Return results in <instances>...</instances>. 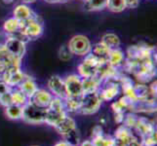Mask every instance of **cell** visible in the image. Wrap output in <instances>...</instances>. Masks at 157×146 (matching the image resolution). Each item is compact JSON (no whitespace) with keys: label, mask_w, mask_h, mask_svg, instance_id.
<instances>
[{"label":"cell","mask_w":157,"mask_h":146,"mask_svg":"<svg viewBox=\"0 0 157 146\" xmlns=\"http://www.w3.org/2000/svg\"><path fill=\"white\" fill-rule=\"evenodd\" d=\"M66 116H67V113L66 109H64L63 99L53 96L50 105L46 109L44 124H47V125L54 128Z\"/></svg>","instance_id":"cell-1"},{"label":"cell","mask_w":157,"mask_h":146,"mask_svg":"<svg viewBox=\"0 0 157 146\" xmlns=\"http://www.w3.org/2000/svg\"><path fill=\"white\" fill-rule=\"evenodd\" d=\"M102 100L99 95L98 92L84 93L81 95L80 107L77 113L82 115H94L100 110Z\"/></svg>","instance_id":"cell-2"},{"label":"cell","mask_w":157,"mask_h":146,"mask_svg":"<svg viewBox=\"0 0 157 146\" xmlns=\"http://www.w3.org/2000/svg\"><path fill=\"white\" fill-rule=\"evenodd\" d=\"M67 47L73 56L85 57L91 53L92 44L87 36L82 34H77L71 37Z\"/></svg>","instance_id":"cell-3"},{"label":"cell","mask_w":157,"mask_h":146,"mask_svg":"<svg viewBox=\"0 0 157 146\" xmlns=\"http://www.w3.org/2000/svg\"><path fill=\"white\" fill-rule=\"evenodd\" d=\"M126 55L128 59H132V61L136 62H142L149 58H156L154 47H149L147 45L142 44L129 46L126 51Z\"/></svg>","instance_id":"cell-4"},{"label":"cell","mask_w":157,"mask_h":146,"mask_svg":"<svg viewBox=\"0 0 157 146\" xmlns=\"http://www.w3.org/2000/svg\"><path fill=\"white\" fill-rule=\"evenodd\" d=\"M46 115V109L39 108L29 101L24 106L23 118L21 120L30 125H38V124H44Z\"/></svg>","instance_id":"cell-5"},{"label":"cell","mask_w":157,"mask_h":146,"mask_svg":"<svg viewBox=\"0 0 157 146\" xmlns=\"http://www.w3.org/2000/svg\"><path fill=\"white\" fill-rule=\"evenodd\" d=\"M101 64H102V62L90 53L87 56H85V58L78 66V75L81 78L95 76L98 72V69L101 66Z\"/></svg>","instance_id":"cell-6"},{"label":"cell","mask_w":157,"mask_h":146,"mask_svg":"<svg viewBox=\"0 0 157 146\" xmlns=\"http://www.w3.org/2000/svg\"><path fill=\"white\" fill-rule=\"evenodd\" d=\"M99 95L102 101H111L120 93L119 79H106L102 81L98 91Z\"/></svg>","instance_id":"cell-7"},{"label":"cell","mask_w":157,"mask_h":146,"mask_svg":"<svg viewBox=\"0 0 157 146\" xmlns=\"http://www.w3.org/2000/svg\"><path fill=\"white\" fill-rule=\"evenodd\" d=\"M21 30L30 41L39 38L44 32V26L39 17H37L26 21H21Z\"/></svg>","instance_id":"cell-8"},{"label":"cell","mask_w":157,"mask_h":146,"mask_svg":"<svg viewBox=\"0 0 157 146\" xmlns=\"http://www.w3.org/2000/svg\"><path fill=\"white\" fill-rule=\"evenodd\" d=\"M67 96H81L83 95L82 78L78 74H70L64 79Z\"/></svg>","instance_id":"cell-9"},{"label":"cell","mask_w":157,"mask_h":146,"mask_svg":"<svg viewBox=\"0 0 157 146\" xmlns=\"http://www.w3.org/2000/svg\"><path fill=\"white\" fill-rule=\"evenodd\" d=\"M47 87L53 96L62 99H64L67 96L64 80L59 77V75H53L49 78L47 82Z\"/></svg>","instance_id":"cell-10"},{"label":"cell","mask_w":157,"mask_h":146,"mask_svg":"<svg viewBox=\"0 0 157 146\" xmlns=\"http://www.w3.org/2000/svg\"><path fill=\"white\" fill-rule=\"evenodd\" d=\"M25 45L26 44L24 43L23 41L13 38V37H10V36H7V39L4 43V46L6 47L8 52L16 59H18V61H21V62L26 52Z\"/></svg>","instance_id":"cell-11"},{"label":"cell","mask_w":157,"mask_h":146,"mask_svg":"<svg viewBox=\"0 0 157 146\" xmlns=\"http://www.w3.org/2000/svg\"><path fill=\"white\" fill-rule=\"evenodd\" d=\"M25 76L26 75L23 72L21 67H17V66L9 67L4 74L3 83L6 84L8 87L14 89L16 87H18L21 83V81L25 78Z\"/></svg>","instance_id":"cell-12"},{"label":"cell","mask_w":157,"mask_h":146,"mask_svg":"<svg viewBox=\"0 0 157 146\" xmlns=\"http://www.w3.org/2000/svg\"><path fill=\"white\" fill-rule=\"evenodd\" d=\"M53 99V95L49 91H46L44 89H37V91L32 95L29 101L31 104H33L39 108L47 109L48 106L50 105V102Z\"/></svg>","instance_id":"cell-13"},{"label":"cell","mask_w":157,"mask_h":146,"mask_svg":"<svg viewBox=\"0 0 157 146\" xmlns=\"http://www.w3.org/2000/svg\"><path fill=\"white\" fill-rule=\"evenodd\" d=\"M134 129L140 134V137H147L149 134L156 132L154 122L147 117H140V116L138 117V121Z\"/></svg>","instance_id":"cell-14"},{"label":"cell","mask_w":157,"mask_h":146,"mask_svg":"<svg viewBox=\"0 0 157 146\" xmlns=\"http://www.w3.org/2000/svg\"><path fill=\"white\" fill-rule=\"evenodd\" d=\"M13 17L20 21H26L31 19L37 18V16L26 4H19L13 11Z\"/></svg>","instance_id":"cell-15"},{"label":"cell","mask_w":157,"mask_h":146,"mask_svg":"<svg viewBox=\"0 0 157 146\" xmlns=\"http://www.w3.org/2000/svg\"><path fill=\"white\" fill-rule=\"evenodd\" d=\"M21 62L16 59L11 54L8 52L4 44H0V66H3L5 67H13L17 66L21 67Z\"/></svg>","instance_id":"cell-16"},{"label":"cell","mask_w":157,"mask_h":146,"mask_svg":"<svg viewBox=\"0 0 157 146\" xmlns=\"http://www.w3.org/2000/svg\"><path fill=\"white\" fill-rule=\"evenodd\" d=\"M76 128H77L76 127V122H75V120L73 118L69 117L68 115L64 117L56 127H54V129H56V132L59 134H61L62 137L66 136L67 133H70Z\"/></svg>","instance_id":"cell-17"},{"label":"cell","mask_w":157,"mask_h":146,"mask_svg":"<svg viewBox=\"0 0 157 146\" xmlns=\"http://www.w3.org/2000/svg\"><path fill=\"white\" fill-rule=\"evenodd\" d=\"M20 91H21L23 93L29 97L33 95L35 92L37 91V89H38V86H37L36 82L34 81L33 78H31L29 76H28L26 75L25 78L21 81V83L17 87Z\"/></svg>","instance_id":"cell-18"},{"label":"cell","mask_w":157,"mask_h":146,"mask_svg":"<svg viewBox=\"0 0 157 146\" xmlns=\"http://www.w3.org/2000/svg\"><path fill=\"white\" fill-rule=\"evenodd\" d=\"M125 55L122 50H120L119 48L117 49H113V50L109 51L107 57V62L110 64L111 66L116 67V68H120L122 66V64L125 62Z\"/></svg>","instance_id":"cell-19"},{"label":"cell","mask_w":157,"mask_h":146,"mask_svg":"<svg viewBox=\"0 0 157 146\" xmlns=\"http://www.w3.org/2000/svg\"><path fill=\"white\" fill-rule=\"evenodd\" d=\"M102 81L95 75L92 77L82 78V87L84 93H92V92H98ZM83 93V94H84Z\"/></svg>","instance_id":"cell-20"},{"label":"cell","mask_w":157,"mask_h":146,"mask_svg":"<svg viewBox=\"0 0 157 146\" xmlns=\"http://www.w3.org/2000/svg\"><path fill=\"white\" fill-rule=\"evenodd\" d=\"M109 51H110L109 49L105 47L101 42H99V43H96L94 46H92L91 54L104 63L107 62V57H108V54H109Z\"/></svg>","instance_id":"cell-21"},{"label":"cell","mask_w":157,"mask_h":146,"mask_svg":"<svg viewBox=\"0 0 157 146\" xmlns=\"http://www.w3.org/2000/svg\"><path fill=\"white\" fill-rule=\"evenodd\" d=\"M81 96H67L63 99L64 109L67 113H77L80 107Z\"/></svg>","instance_id":"cell-22"},{"label":"cell","mask_w":157,"mask_h":146,"mask_svg":"<svg viewBox=\"0 0 157 146\" xmlns=\"http://www.w3.org/2000/svg\"><path fill=\"white\" fill-rule=\"evenodd\" d=\"M4 109H5V115L10 120L17 121V120H21V118H23L24 106L12 104L6 108H4Z\"/></svg>","instance_id":"cell-23"},{"label":"cell","mask_w":157,"mask_h":146,"mask_svg":"<svg viewBox=\"0 0 157 146\" xmlns=\"http://www.w3.org/2000/svg\"><path fill=\"white\" fill-rule=\"evenodd\" d=\"M101 42L104 44L105 47H107L109 50H113V49H117L120 46V38L114 33H105L102 35Z\"/></svg>","instance_id":"cell-24"},{"label":"cell","mask_w":157,"mask_h":146,"mask_svg":"<svg viewBox=\"0 0 157 146\" xmlns=\"http://www.w3.org/2000/svg\"><path fill=\"white\" fill-rule=\"evenodd\" d=\"M113 137H114L115 140H121V141H124V140H129V139L135 137V134L133 133L131 129L127 128L124 125H119V127L115 129Z\"/></svg>","instance_id":"cell-25"},{"label":"cell","mask_w":157,"mask_h":146,"mask_svg":"<svg viewBox=\"0 0 157 146\" xmlns=\"http://www.w3.org/2000/svg\"><path fill=\"white\" fill-rule=\"evenodd\" d=\"M106 8V0H85L84 9L89 12H97Z\"/></svg>","instance_id":"cell-26"},{"label":"cell","mask_w":157,"mask_h":146,"mask_svg":"<svg viewBox=\"0 0 157 146\" xmlns=\"http://www.w3.org/2000/svg\"><path fill=\"white\" fill-rule=\"evenodd\" d=\"M3 30L7 35L15 33V32L21 30V21L14 17L6 20L3 24Z\"/></svg>","instance_id":"cell-27"},{"label":"cell","mask_w":157,"mask_h":146,"mask_svg":"<svg viewBox=\"0 0 157 146\" xmlns=\"http://www.w3.org/2000/svg\"><path fill=\"white\" fill-rule=\"evenodd\" d=\"M11 95H12L13 104L25 106L29 102V97L26 96L23 92L20 91L18 88H15V89L11 90Z\"/></svg>","instance_id":"cell-28"},{"label":"cell","mask_w":157,"mask_h":146,"mask_svg":"<svg viewBox=\"0 0 157 146\" xmlns=\"http://www.w3.org/2000/svg\"><path fill=\"white\" fill-rule=\"evenodd\" d=\"M94 146H114V137L102 133L99 137L91 138Z\"/></svg>","instance_id":"cell-29"},{"label":"cell","mask_w":157,"mask_h":146,"mask_svg":"<svg viewBox=\"0 0 157 146\" xmlns=\"http://www.w3.org/2000/svg\"><path fill=\"white\" fill-rule=\"evenodd\" d=\"M106 8L113 13H121L126 9L125 0H106Z\"/></svg>","instance_id":"cell-30"},{"label":"cell","mask_w":157,"mask_h":146,"mask_svg":"<svg viewBox=\"0 0 157 146\" xmlns=\"http://www.w3.org/2000/svg\"><path fill=\"white\" fill-rule=\"evenodd\" d=\"M64 141H67L69 145L71 146H79L80 142H81V139H80V134L77 128L74 129L73 131H71L70 133H67L66 136L63 137Z\"/></svg>","instance_id":"cell-31"},{"label":"cell","mask_w":157,"mask_h":146,"mask_svg":"<svg viewBox=\"0 0 157 146\" xmlns=\"http://www.w3.org/2000/svg\"><path fill=\"white\" fill-rule=\"evenodd\" d=\"M138 117L139 115L137 113H133V112H129L127 114H125V118H124V121L122 123V125L126 126L127 128L134 129L135 126H136L137 121H138Z\"/></svg>","instance_id":"cell-32"},{"label":"cell","mask_w":157,"mask_h":146,"mask_svg":"<svg viewBox=\"0 0 157 146\" xmlns=\"http://www.w3.org/2000/svg\"><path fill=\"white\" fill-rule=\"evenodd\" d=\"M140 146H156L157 145V133L149 134L147 137H140Z\"/></svg>","instance_id":"cell-33"},{"label":"cell","mask_w":157,"mask_h":146,"mask_svg":"<svg viewBox=\"0 0 157 146\" xmlns=\"http://www.w3.org/2000/svg\"><path fill=\"white\" fill-rule=\"evenodd\" d=\"M58 56H59V58L63 62H68L73 57V55L71 54V52L69 51L67 46H62L59 48L58 52Z\"/></svg>","instance_id":"cell-34"},{"label":"cell","mask_w":157,"mask_h":146,"mask_svg":"<svg viewBox=\"0 0 157 146\" xmlns=\"http://www.w3.org/2000/svg\"><path fill=\"white\" fill-rule=\"evenodd\" d=\"M11 90H12V89H11ZM11 90L6 92V93L2 94V95H0V105H1L2 107H4V108H6V107L13 104Z\"/></svg>","instance_id":"cell-35"},{"label":"cell","mask_w":157,"mask_h":146,"mask_svg":"<svg viewBox=\"0 0 157 146\" xmlns=\"http://www.w3.org/2000/svg\"><path fill=\"white\" fill-rule=\"evenodd\" d=\"M113 114H114V122L117 124V125H122L124 118H125V112L124 111L115 112V113H113Z\"/></svg>","instance_id":"cell-36"},{"label":"cell","mask_w":157,"mask_h":146,"mask_svg":"<svg viewBox=\"0 0 157 146\" xmlns=\"http://www.w3.org/2000/svg\"><path fill=\"white\" fill-rule=\"evenodd\" d=\"M111 109H112L113 113H115V112H121V111L125 112V109H124L123 105L121 104V102L119 101V100L112 102V103H111Z\"/></svg>","instance_id":"cell-37"},{"label":"cell","mask_w":157,"mask_h":146,"mask_svg":"<svg viewBox=\"0 0 157 146\" xmlns=\"http://www.w3.org/2000/svg\"><path fill=\"white\" fill-rule=\"evenodd\" d=\"M104 133V129H102L101 125H97L93 128L92 129V133H91V138L96 137H99L101 134Z\"/></svg>","instance_id":"cell-38"},{"label":"cell","mask_w":157,"mask_h":146,"mask_svg":"<svg viewBox=\"0 0 157 146\" xmlns=\"http://www.w3.org/2000/svg\"><path fill=\"white\" fill-rule=\"evenodd\" d=\"M125 5L128 9H136L140 5V0H125Z\"/></svg>","instance_id":"cell-39"},{"label":"cell","mask_w":157,"mask_h":146,"mask_svg":"<svg viewBox=\"0 0 157 146\" xmlns=\"http://www.w3.org/2000/svg\"><path fill=\"white\" fill-rule=\"evenodd\" d=\"M12 88H10V87H8V86L5 84V83H3V82H0V95H2V94H4V93H6V92H8V91H10Z\"/></svg>","instance_id":"cell-40"},{"label":"cell","mask_w":157,"mask_h":146,"mask_svg":"<svg viewBox=\"0 0 157 146\" xmlns=\"http://www.w3.org/2000/svg\"><path fill=\"white\" fill-rule=\"evenodd\" d=\"M156 80L153 81L152 83H151V85H149V89L151 91V93H152L154 95H156V93H157V90H156Z\"/></svg>","instance_id":"cell-41"},{"label":"cell","mask_w":157,"mask_h":146,"mask_svg":"<svg viewBox=\"0 0 157 146\" xmlns=\"http://www.w3.org/2000/svg\"><path fill=\"white\" fill-rule=\"evenodd\" d=\"M79 146H94L93 142H92V140H84V141L80 142Z\"/></svg>","instance_id":"cell-42"},{"label":"cell","mask_w":157,"mask_h":146,"mask_svg":"<svg viewBox=\"0 0 157 146\" xmlns=\"http://www.w3.org/2000/svg\"><path fill=\"white\" fill-rule=\"evenodd\" d=\"M54 146H71V145H69L67 141H64V140H62V141L57 142Z\"/></svg>","instance_id":"cell-43"},{"label":"cell","mask_w":157,"mask_h":146,"mask_svg":"<svg viewBox=\"0 0 157 146\" xmlns=\"http://www.w3.org/2000/svg\"><path fill=\"white\" fill-rule=\"evenodd\" d=\"M45 2L47 3H51V4H54V3H62L61 0H44Z\"/></svg>","instance_id":"cell-44"},{"label":"cell","mask_w":157,"mask_h":146,"mask_svg":"<svg viewBox=\"0 0 157 146\" xmlns=\"http://www.w3.org/2000/svg\"><path fill=\"white\" fill-rule=\"evenodd\" d=\"M21 1H23V3L24 4H31V3H34L36 0H21Z\"/></svg>","instance_id":"cell-45"},{"label":"cell","mask_w":157,"mask_h":146,"mask_svg":"<svg viewBox=\"0 0 157 146\" xmlns=\"http://www.w3.org/2000/svg\"><path fill=\"white\" fill-rule=\"evenodd\" d=\"M2 1L5 3V4H11L14 2V0H2Z\"/></svg>","instance_id":"cell-46"},{"label":"cell","mask_w":157,"mask_h":146,"mask_svg":"<svg viewBox=\"0 0 157 146\" xmlns=\"http://www.w3.org/2000/svg\"><path fill=\"white\" fill-rule=\"evenodd\" d=\"M67 1H68V0H61V2H67Z\"/></svg>","instance_id":"cell-47"},{"label":"cell","mask_w":157,"mask_h":146,"mask_svg":"<svg viewBox=\"0 0 157 146\" xmlns=\"http://www.w3.org/2000/svg\"><path fill=\"white\" fill-rule=\"evenodd\" d=\"M30 146H38V145H30Z\"/></svg>","instance_id":"cell-48"}]
</instances>
